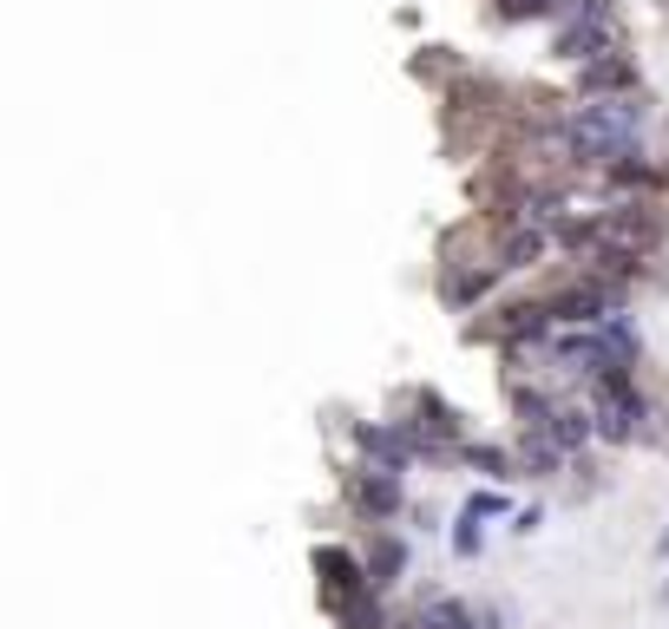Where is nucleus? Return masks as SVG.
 <instances>
[{"label":"nucleus","mask_w":669,"mask_h":629,"mask_svg":"<svg viewBox=\"0 0 669 629\" xmlns=\"http://www.w3.org/2000/svg\"><path fill=\"white\" fill-rule=\"evenodd\" d=\"M394 629H480V610H473L466 597L434 591V597H420V604H414V617H401Z\"/></svg>","instance_id":"obj_5"},{"label":"nucleus","mask_w":669,"mask_h":629,"mask_svg":"<svg viewBox=\"0 0 669 629\" xmlns=\"http://www.w3.org/2000/svg\"><path fill=\"white\" fill-rule=\"evenodd\" d=\"M342 492H348V505H355L368 525H388V519H401V505H407V479H401V473H381V466H355V473L342 479Z\"/></svg>","instance_id":"obj_2"},{"label":"nucleus","mask_w":669,"mask_h":629,"mask_svg":"<svg viewBox=\"0 0 669 629\" xmlns=\"http://www.w3.org/2000/svg\"><path fill=\"white\" fill-rule=\"evenodd\" d=\"M361 564H368V584H374V591H394V584L407 578V545H401L388 525H374V538H368Z\"/></svg>","instance_id":"obj_6"},{"label":"nucleus","mask_w":669,"mask_h":629,"mask_svg":"<svg viewBox=\"0 0 669 629\" xmlns=\"http://www.w3.org/2000/svg\"><path fill=\"white\" fill-rule=\"evenodd\" d=\"M578 92L585 98H637V59L631 53H604V59L578 66Z\"/></svg>","instance_id":"obj_4"},{"label":"nucleus","mask_w":669,"mask_h":629,"mask_svg":"<svg viewBox=\"0 0 669 629\" xmlns=\"http://www.w3.org/2000/svg\"><path fill=\"white\" fill-rule=\"evenodd\" d=\"M480 545H486V519H480L473 505H460V519H453V551H460V558H480Z\"/></svg>","instance_id":"obj_7"},{"label":"nucleus","mask_w":669,"mask_h":629,"mask_svg":"<svg viewBox=\"0 0 669 629\" xmlns=\"http://www.w3.org/2000/svg\"><path fill=\"white\" fill-rule=\"evenodd\" d=\"M315 578H322V604H342L355 591H374L361 551H348V545H315Z\"/></svg>","instance_id":"obj_3"},{"label":"nucleus","mask_w":669,"mask_h":629,"mask_svg":"<svg viewBox=\"0 0 669 629\" xmlns=\"http://www.w3.org/2000/svg\"><path fill=\"white\" fill-rule=\"evenodd\" d=\"M657 597H664V604H669V578H664V591H657Z\"/></svg>","instance_id":"obj_10"},{"label":"nucleus","mask_w":669,"mask_h":629,"mask_svg":"<svg viewBox=\"0 0 669 629\" xmlns=\"http://www.w3.org/2000/svg\"><path fill=\"white\" fill-rule=\"evenodd\" d=\"M539 525H545V505H526V512H519V525H512V532H519V538H532V532H539Z\"/></svg>","instance_id":"obj_8"},{"label":"nucleus","mask_w":669,"mask_h":629,"mask_svg":"<svg viewBox=\"0 0 669 629\" xmlns=\"http://www.w3.org/2000/svg\"><path fill=\"white\" fill-rule=\"evenodd\" d=\"M657 558H669V525H664V538H657Z\"/></svg>","instance_id":"obj_9"},{"label":"nucleus","mask_w":669,"mask_h":629,"mask_svg":"<svg viewBox=\"0 0 669 629\" xmlns=\"http://www.w3.org/2000/svg\"><path fill=\"white\" fill-rule=\"evenodd\" d=\"M585 407H591L598 446H637V440L650 433V420H657V407H650V394H644L637 368L591 381V387H585Z\"/></svg>","instance_id":"obj_1"}]
</instances>
